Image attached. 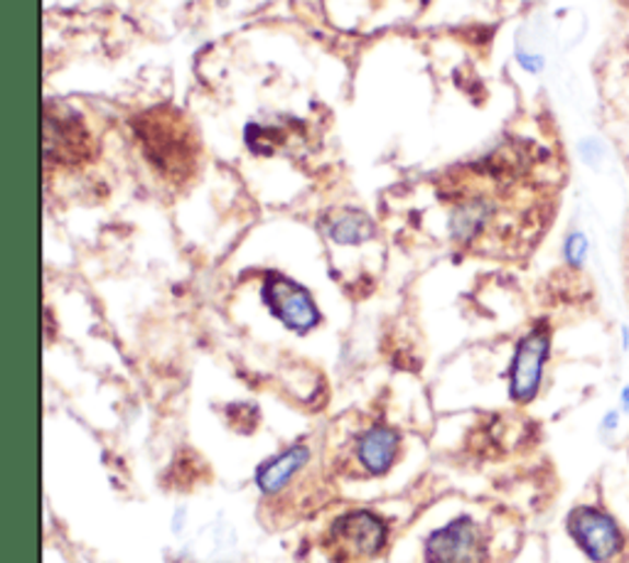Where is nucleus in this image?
Returning a JSON list of instances; mask_svg holds the SVG:
<instances>
[{
	"label": "nucleus",
	"mask_w": 629,
	"mask_h": 563,
	"mask_svg": "<svg viewBox=\"0 0 629 563\" xmlns=\"http://www.w3.org/2000/svg\"><path fill=\"white\" fill-rule=\"evenodd\" d=\"M136 136L143 153L160 175L183 185L199 168V140L195 128L175 108H151L136 120Z\"/></svg>",
	"instance_id": "nucleus-1"
},
{
	"label": "nucleus",
	"mask_w": 629,
	"mask_h": 563,
	"mask_svg": "<svg viewBox=\"0 0 629 563\" xmlns=\"http://www.w3.org/2000/svg\"><path fill=\"white\" fill-rule=\"evenodd\" d=\"M92 136L84 128L82 118L72 114L53 112L45 116V156L47 160H57L59 165H79L92 156Z\"/></svg>",
	"instance_id": "nucleus-8"
},
{
	"label": "nucleus",
	"mask_w": 629,
	"mask_h": 563,
	"mask_svg": "<svg viewBox=\"0 0 629 563\" xmlns=\"http://www.w3.org/2000/svg\"><path fill=\"white\" fill-rule=\"evenodd\" d=\"M329 237L339 244H359V241H366L374 237V225L369 222L364 215L359 212H347L333 219V227H329Z\"/></svg>",
	"instance_id": "nucleus-10"
},
{
	"label": "nucleus",
	"mask_w": 629,
	"mask_h": 563,
	"mask_svg": "<svg viewBox=\"0 0 629 563\" xmlns=\"http://www.w3.org/2000/svg\"><path fill=\"white\" fill-rule=\"evenodd\" d=\"M428 563H485L487 537L470 517H461L438 529L426 544Z\"/></svg>",
	"instance_id": "nucleus-5"
},
{
	"label": "nucleus",
	"mask_w": 629,
	"mask_h": 563,
	"mask_svg": "<svg viewBox=\"0 0 629 563\" xmlns=\"http://www.w3.org/2000/svg\"><path fill=\"white\" fill-rule=\"evenodd\" d=\"M568 531L583 554L595 563H610L622 551L620 527L610 515L595 507H578L568 517Z\"/></svg>",
	"instance_id": "nucleus-4"
},
{
	"label": "nucleus",
	"mask_w": 629,
	"mask_h": 563,
	"mask_svg": "<svg viewBox=\"0 0 629 563\" xmlns=\"http://www.w3.org/2000/svg\"><path fill=\"white\" fill-rule=\"evenodd\" d=\"M388 539L386 521L369 509L335 517L323 537V551L333 563H364L382 554Z\"/></svg>",
	"instance_id": "nucleus-3"
},
{
	"label": "nucleus",
	"mask_w": 629,
	"mask_h": 563,
	"mask_svg": "<svg viewBox=\"0 0 629 563\" xmlns=\"http://www.w3.org/2000/svg\"><path fill=\"white\" fill-rule=\"evenodd\" d=\"M585 237L583 234H573L571 239L566 241V256L571 264H583V256H585Z\"/></svg>",
	"instance_id": "nucleus-11"
},
{
	"label": "nucleus",
	"mask_w": 629,
	"mask_h": 563,
	"mask_svg": "<svg viewBox=\"0 0 629 563\" xmlns=\"http://www.w3.org/2000/svg\"><path fill=\"white\" fill-rule=\"evenodd\" d=\"M264 300L268 308H271V313L281 320L286 328L295 330V333H307V330L317 325L319 310L313 296L291 278L281 274L268 276L264 284Z\"/></svg>",
	"instance_id": "nucleus-7"
},
{
	"label": "nucleus",
	"mask_w": 629,
	"mask_h": 563,
	"mask_svg": "<svg viewBox=\"0 0 629 563\" xmlns=\"http://www.w3.org/2000/svg\"><path fill=\"white\" fill-rule=\"evenodd\" d=\"M548 349H551V330L546 325H536L516 345L512 369H509V391L519 404H528L541 387Z\"/></svg>",
	"instance_id": "nucleus-6"
},
{
	"label": "nucleus",
	"mask_w": 629,
	"mask_h": 563,
	"mask_svg": "<svg viewBox=\"0 0 629 563\" xmlns=\"http://www.w3.org/2000/svg\"><path fill=\"white\" fill-rule=\"evenodd\" d=\"M313 468V450L305 444H295L281 456L266 460L256 472V485L264 492L266 507L273 515H283V507L295 505V512H305V507L315 502L317 492H311L317 485V470Z\"/></svg>",
	"instance_id": "nucleus-2"
},
{
	"label": "nucleus",
	"mask_w": 629,
	"mask_h": 563,
	"mask_svg": "<svg viewBox=\"0 0 629 563\" xmlns=\"http://www.w3.org/2000/svg\"><path fill=\"white\" fill-rule=\"evenodd\" d=\"M398 452H401V438L394 428L374 426L359 434L352 446V458L357 470L369 478L386 475L396 466Z\"/></svg>",
	"instance_id": "nucleus-9"
},
{
	"label": "nucleus",
	"mask_w": 629,
	"mask_h": 563,
	"mask_svg": "<svg viewBox=\"0 0 629 563\" xmlns=\"http://www.w3.org/2000/svg\"><path fill=\"white\" fill-rule=\"evenodd\" d=\"M625 401H627V404H629V389L625 391Z\"/></svg>",
	"instance_id": "nucleus-12"
}]
</instances>
